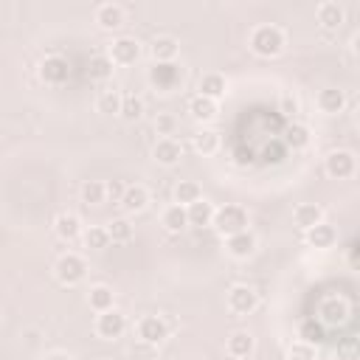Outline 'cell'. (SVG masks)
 <instances>
[{
  "mask_svg": "<svg viewBox=\"0 0 360 360\" xmlns=\"http://www.w3.org/2000/svg\"><path fill=\"white\" fill-rule=\"evenodd\" d=\"M152 155H155L158 163H163V166H174V163L183 158V146H180V141H174V138H158Z\"/></svg>",
  "mask_w": 360,
  "mask_h": 360,
  "instance_id": "8fae6325",
  "label": "cell"
},
{
  "mask_svg": "<svg viewBox=\"0 0 360 360\" xmlns=\"http://www.w3.org/2000/svg\"><path fill=\"white\" fill-rule=\"evenodd\" d=\"M186 217H188V225H211V219H214V205L205 200V197H200L197 202H191V205H186Z\"/></svg>",
  "mask_w": 360,
  "mask_h": 360,
  "instance_id": "ffe728a7",
  "label": "cell"
},
{
  "mask_svg": "<svg viewBox=\"0 0 360 360\" xmlns=\"http://www.w3.org/2000/svg\"><path fill=\"white\" fill-rule=\"evenodd\" d=\"M287 360H315V343L292 340V346L287 349Z\"/></svg>",
  "mask_w": 360,
  "mask_h": 360,
  "instance_id": "d590c367",
  "label": "cell"
},
{
  "mask_svg": "<svg viewBox=\"0 0 360 360\" xmlns=\"http://www.w3.org/2000/svg\"><path fill=\"white\" fill-rule=\"evenodd\" d=\"M259 307V292L248 284H233L228 290V309L233 315H250Z\"/></svg>",
  "mask_w": 360,
  "mask_h": 360,
  "instance_id": "277c9868",
  "label": "cell"
},
{
  "mask_svg": "<svg viewBox=\"0 0 360 360\" xmlns=\"http://www.w3.org/2000/svg\"><path fill=\"white\" fill-rule=\"evenodd\" d=\"M149 82H152L158 90L169 93V90H177V87H180L183 73H180V68H177L174 62H155V68L149 70Z\"/></svg>",
  "mask_w": 360,
  "mask_h": 360,
  "instance_id": "8992f818",
  "label": "cell"
},
{
  "mask_svg": "<svg viewBox=\"0 0 360 360\" xmlns=\"http://www.w3.org/2000/svg\"><path fill=\"white\" fill-rule=\"evenodd\" d=\"M96 332H98V338H104V340H115V338H121L124 332H127V318L112 307V309H107V312H98V318H96Z\"/></svg>",
  "mask_w": 360,
  "mask_h": 360,
  "instance_id": "ba28073f",
  "label": "cell"
},
{
  "mask_svg": "<svg viewBox=\"0 0 360 360\" xmlns=\"http://www.w3.org/2000/svg\"><path fill=\"white\" fill-rule=\"evenodd\" d=\"M112 70H115V65L110 62V56H107V53H96V56L90 59V65H87V73H90V79H96V82L110 79V76H112Z\"/></svg>",
  "mask_w": 360,
  "mask_h": 360,
  "instance_id": "83f0119b",
  "label": "cell"
},
{
  "mask_svg": "<svg viewBox=\"0 0 360 360\" xmlns=\"http://www.w3.org/2000/svg\"><path fill=\"white\" fill-rule=\"evenodd\" d=\"M53 231H56L59 239L73 242V239L82 236V219H79L73 211H62V214H56V219H53Z\"/></svg>",
  "mask_w": 360,
  "mask_h": 360,
  "instance_id": "30bf717a",
  "label": "cell"
},
{
  "mask_svg": "<svg viewBox=\"0 0 360 360\" xmlns=\"http://www.w3.org/2000/svg\"><path fill=\"white\" fill-rule=\"evenodd\" d=\"M177 39L174 37H169V34H163V37H155L152 39V56H155V62H174V56H177Z\"/></svg>",
  "mask_w": 360,
  "mask_h": 360,
  "instance_id": "7402d4cb",
  "label": "cell"
},
{
  "mask_svg": "<svg viewBox=\"0 0 360 360\" xmlns=\"http://www.w3.org/2000/svg\"><path fill=\"white\" fill-rule=\"evenodd\" d=\"M281 48H284V31L278 25H256L250 31V51L256 56L270 59V56H278Z\"/></svg>",
  "mask_w": 360,
  "mask_h": 360,
  "instance_id": "6da1fadb",
  "label": "cell"
},
{
  "mask_svg": "<svg viewBox=\"0 0 360 360\" xmlns=\"http://www.w3.org/2000/svg\"><path fill=\"white\" fill-rule=\"evenodd\" d=\"M118 115H124L127 121H138V118L143 115V101H141L135 93L121 96V112H118Z\"/></svg>",
  "mask_w": 360,
  "mask_h": 360,
  "instance_id": "1f68e13d",
  "label": "cell"
},
{
  "mask_svg": "<svg viewBox=\"0 0 360 360\" xmlns=\"http://www.w3.org/2000/svg\"><path fill=\"white\" fill-rule=\"evenodd\" d=\"M338 360H357V343H354V340H346V343L338 349Z\"/></svg>",
  "mask_w": 360,
  "mask_h": 360,
  "instance_id": "ab89813d",
  "label": "cell"
},
{
  "mask_svg": "<svg viewBox=\"0 0 360 360\" xmlns=\"http://www.w3.org/2000/svg\"><path fill=\"white\" fill-rule=\"evenodd\" d=\"M155 129H158V135L172 138V132L177 129V118H174L172 112H160V115L155 118Z\"/></svg>",
  "mask_w": 360,
  "mask_h": 360,
  "instance_id": "8d00e7d4",
  "label": "cell"
},
{
  "mask_svg": "<svg viewBox=\"0 0 360 360\" xmlns=\"http://www.w3.org/2000/svg\"><path fill=\"white\" fill-rule=\"evenodd\" d=\"M146 202H149V191H146L141 183H135V186H127V188H124V197H121L118 205H121L127 214H138V211L146 208Z\"/></svg>",
  "mask_w": 360,
  "mask_h": 360,
  "instance_id": "2e32d148",
  "label": "cell"
},
{
  "mask_svg": "<svg viewBox=\"0 0 360 360\" xmlns=\"http://www.w3.org/2000/svg\"><path fill=\"white\" fill-rule=\"evenodd\" d=\"M160 222H163V228L169 231V233H180L186 225H188V217H186V208L183 205H169L166 211H163V217H160Z\"/></svg>",
  "mask_w": 360,
  "mask_h": 360,
  "instance_id": "d4e9b609",
  "label": "cell"
},
{
  "mask_svg": "<svg viewBox=\"0 0 360 360\" xmlns=\"http://www.w3.org/2000/svg\"><path fill=\"white\" fill-rule=\"evenodd\" d=\"M225 248H228L231 256L248 259V256H253V250H256V236H253L250 231H239V233H233V236L225 239Z\"/></svg>",
  "mask_w": 360,
  "mask_h": 360,
  "instance_id": "7c38bea8",
  "label": "cell"
},
{
  "mask_svg": "<svg viewBox=\"0 0 360 360\" xmlns=\"http://www.w3.org/2000/svg\"><path fill=\"white\" fill-rule=\"evenodd\" d=\"M315 104H318L321 112L335 115V112H340V110L346 107V96H343V90H338V87H323V90L315 96Z\"/></svg>",
  "mask_w": 360,
  "mask_h": 360,
  "instance_id": "9a60e30c",
  "label": "cell"
},
{
  "mask_svg": "<svg viewBox=\"0 0 360 360\" xmlns=\"http://www.w3.org/2000/svg\"><path fill=\"white\" fill-rule=\"evenodd\" d=\"M96 22L104 28V31H115L124 25V8L118 3H101L96 8Z\"/></svg>",
  "mask_w": 360,
  "mask_h": 360,
  "instance_id": "5bb4252c",
  "label": "cell"
},
{
  "mask_svg": "<svg viewBox=\"0 0 360 360\" xmlns=\"http://www.w3.org/2000/svg\"><path fill=\"white\" fill-rule=\"evenodd\" d=\"M287 143H290L292 149L309 146V129H307L304 124H290V127H287Z\"/></svg>",
  "mask_w": 360,
  "mask_h": 360,
  "instance_id": "e575fe53",
  "label": "cell"
},
{
  "mask_svg": "<svg viewBox=\"0 0 360 360\" xmlns=\"http://www.w3.org/2000/svg\"><path fill=\"white\" fill-rule=\"evenodd\" d=\"M292 219H295V225H298L301 231H309L312 225L323 222V208L315 205V202H301V205H295Z\"/></svg>",
  "mask_w": 360,
  "mask_h": 360,
  "instance_id": "e0dca14e",
  "label": "cell"
},
{
  "mask_svg": "<svg viewBox=\"0 0 360 360\" xmlns=\"http://www.w3.org/2000/svg\"><path fill=\"white\" fill-rule=\"evenodd\" d=\"M304 233H307V242H309L312 248H332L335 239H338V231H335L332 225H326V222H318V225H312V228L304 231Z\"/></svg>",
  "mask_w": 360,
  "mask_h": 360,
  "instance_id": "44dd1931",
  "label": "cell"
},
{
  "mask_svg": "<svg viewBox=\"0 0 360 360\" xmlns=\"http://www.w3.org/2000/svg\"><path fill=\"white\" fill-rule=\"evenodd\" d=\"M96 110L104 115H115L121 112V93L118 90H101L96 98Z\"/></svg>",
  "mask_w": 360,
  "mask_h": 360,
  "instance_id": "f546056e",
  "label": "cell"
},
{
  "mask_svg": "<svg viewBox=\"0 0 360 360\" xmlns=\"http://www.w3.org/2000/svg\"><path fill=\"white\" fill-rule=\"evenodd\" d=\"M124 183L121 180H107L104 183V200H112V202H121V197H124Z\"/></svg>",
  "mask_w": 360,
  "mask_h": 360,
  "instance_id": "74e56055",
  "label": "cell"
},
{
  "mask_svg": "<svg viewBox=\"0 0 360 360\" xmlns=\"http://www.w3.org/2000/svg\"><path fill=\"white\" fill-rule=\"evenodd\" d=\"M200 96L217 101L219 96H225V76L222 73H205L200 76Z\"/></svg>",
  "mask_w": 360,
  "mask_h": 360,
  "instance_id": "cb8c5ba5",
  "label": "cell"
},
{
  "mask_svg": "<svg viewBox=\"0 0 360 360\" xmlns=\"http://www.w3.org/2000/svg\"><path fill=\"white\" fill-rule=\"evenodd\" d=\"M82 239H84V245L93 248V250H104V248L110 245L107 228H87V231H82Z\"/></svg>",
  "mask_w": 360,
  "mask_h": 360,
  "instance_id": "836d02e7",
  "label": "cell"
},
{
  "mask_svg": "<svg viewBox=\"0 0 360 360\" xmlns=\"http://www.w3.org/2000/svg\"><path fill=\"white\" fill-rule=\"evenodd\" d=\"M87 304H90L93 312H107V309H112L115 295H112V290H110L107 284H96V287L90 290V295H87Z\"/></svg>",
  "mask_w": 360,
  "mask_h": 360,
  "instance_id": "603a6c76",
  "label": "cell"
},
{
  "mask_svg": "<svg viewBox=\"0 0 360 360\" xmlns=\"http://www.w3.org/2000/svg\"><path fill=\"white\" fill-rule=\"evenodd\" d=\"M253 346H256V340H253L250 332H233V335L228 338V343H225V352H228L233 360H248V357L253 354Z\"/></svg>",
  "mask_w": 360,
  "mask_h": 360,
  "instance_id": "4fadbf2b",
  "label": "cell"
},
{
  "mask_svg": "<svg viewBox=\"0 0 360 360\" xmlns=\"http://www.w3.org/2000/svg\"><path fill=\"white\" fill-rule=\"evenodd\" d=\"M281 112H287V115H295L298 112V98L295 96H281Z\"/></svg>",
  "mask_w": 360,
  "mask_h": 360,
  "instance_id": "60d3db41",
  "label": "cell"
},
{
  "mask_svg": "<svg viewBox=\"0 0 360 360\" xmlns=\"http://www.w3.org/2000/svg\"><path fill=\"white\" fill-rule=\"evenodd\" d=\"M211 225L217 228V233H222V236L228 239V236H233V233H239V231H248V211H245L242 205L228 202V205H222V208H214Z\"/></svg>",
  "mask_w": 360,
  "mask_h": 360,
  "instance_id": "7a4b0ae2",
  "label": "cell"
},
{
  "mask_svg": "<svg viewBox=\"0 0 360 360\" xmlns=\"http://www.w3.org/2000/svg\"><path fill=\"white\" fill-rule=\"evenodd\" d=\"M318 22L323 25V28H340V22H343V8L338 6V3H321L318 6Z\"/></svg>",
  "mask_w": 360,
  "mask_h": 360,
  "instance_id": "4316f807",
  "label": "cell"
},
{
  "mask_svg": "<svg viewBox=\"0 0 360 360\" xmlns=\"http://www.w3.org/2000/svg\"><path fill=\"white\" fill-rule=\"evenodd\" d=\"M84 273H87V264H84V259L76 256V253H65V256H59L56 264H53V276H56V281L65 284V287L79 284V281L84 278Z\"/></svg>",
  "mask_w": 360,
  "mask_h": 360,
  "instance_id": "3957f363",
  "label": "cell"
},
{
  "mask_svg": "<svg viewBox=\"0 0 360 360\" xmlns=\"http://www.w3.org/2000/svg\"><path fill=\"white\" fill-rule=\"evenodd\" d=\"M138 338L149 346H160L169 338V323L160 315H143L138 321Z\"/></svg>",
  "mask_w": 360,
  "mask_h": 360,
  "instance_id": "52a82bcc",
  "label": "cell"
},
{
  "mask_svg": "<svg viewBox=\"0 0 360 360\" xmlns=\"http://www.w3.org/2000/svg\"><path fill=\"white\" fill-rule=\"evenodd\" d=\"M104 228H107L110 242H129V239H132V225H129V219H127V217H118V219L107 222Z\"/></svg>",
  "mask_w": 360,
  "mask_h": 360,
  "instance_id": "4dcf8cb0",
  "label": "cell"
},
{
  "mask_svg": "<svg viewBox=\"0 0 360 360\" xmlns=\"http://www.w3.org/2000/svg\"><path fill=\"white\" fill-rule=\"evenodd\" d=\"M155 352H158V346H149V343H135L132 349H129V354L135 357V360H152L155 357Z\"/></svg>",
  "mask_w": 360,
  "mask_h": 360,
  "instance_id": "f35d334b",
  "label": "cell"
},
{
  "mask_svg": "<svg viewBox=\"0 0 360 360\" xmlns=\"http://www.w3.org/2000/svg\"><path fill=\"white\" fill-rule=\"evenodd\" d=\"M0 321H3V318H0Z\"/></svg>",
  "mask_w": 360,
  "mask_h": 360,
  "instance_id": "7bdbcfd3",
  "label": "cell"
},
{
  "mask_svg": "<svg viewBox=\"0 0 360 360\" xmlns=\"http://www.w3.org/2000/svg\"><path fill=\"white\" fill-rule=\"evenodd\" d=\"M191 146L200 155H214L219 149V135L214 129H200V132L191 135Z\"/></svg>",
  "mask_w": 360,
  "mask_h": 360,
  "instance_id": "484cf974",
  "label": "cell"
},
{
  "mask_svg": "<svg viewBox=\"0 0 360 360\" xmlns=\"http://www.w3.org/2000/svg\"><path fill=\"white\" fill-rule=\"evenodd\" d=\"M188 112H191V118L200 121V124L214 121V118H217V101H211V98H205V96L197 93V96L188 98Z\"/></svg>",
  "mask_w": 360,
  "mask_h": 360,
  "instance_id": "ac0fdd59",
  "label": "cell"
},
{
  "mask_svg": "<svg viewBox=\"0 0 360 360\" xmlns=\"http://www.w3.org/2000/svg\"><path fill=\"white\" fill-rule=\"evenodd\" d=\"M82 202L87 205H101L104 202V183L101 180H87L82 186Z\"/></svg>",
  "mask_w": 360,
  "mask_h": 360,
  "instance_id": "d6a6232c",
  "label": "cell"
},
{
  "mask_svg": "<svg viewBox=\"0 0 360 360\" xmlns=\"http://www.w3.org/2000/svg\"><path fill=\"white\" fill-rule=\"evenodd\" d=\"M45 360H70V357H65V354H48Z\"/></svg>",
  "mask_w": 360,
  "mask_h": 360,
  "instance_id": "b9f144b4",
  "label": "cell"
},
{
  "mask_svg": "<svg viewBox=\"0 0 360 360\" xmlns=\"http://www.w3.org/2000/svg\"><path fill=\"white\" fill-rule=\"evenodd\" d=\"M202 197V191H200V186L194 183V180H180L177 183V188H174V202L177 205H191V202H197Z\"/></svg>",
  "mask_w": 360,
  "mask_h": 360,
  "instance_id": "f1b7e54d",
  "label": "cell"
},
{
  "mask_svg": "<svg viewBox=\"0 0 360 360\" xmlns=\"http://www.w3.org/2000/svg\"><path fill=\"white\" fill-rule=\"evenodd\" d=\"M107 56H110L112 65L127 68V65H135V62L141 59V45H138V39H132V37H118V39H112Z\"/></svg>",
  "mask_w": 360,
  "mask_h": 360,
  "instance_id": "5b68a950",
  "label": "cell"
},
{
  "mask_svg": "<svg viewBox=\"0 0 360 360\" xmlns=\"http://www.w3.org/2000/svg\"><path fill=\"white\" fill-rule=\"evenodd\" d=\"M39 76H42L45 82H51V84H59V82L68 79V62H65L62 56H48V59L42 62V68H39Z\"/></svg>",
  "mask_w": 360,
  "mask_h": 360,
  "instance_id": "d6986e66",
  "label": "cell"
},
{
  "mask_svg": "<svg viewBox=\"0 0 360 360\" xmlns=\"http://www.w3.org/2000/svg\"><path fill=\"white\" fill-rule=\"evenodd\" d=\"M323 166H326V174H329V177L343 180V177H352V174H354L357 160H354L352 152H346V149H335V152L326 155V163H323Z\"/></svg>",
  "mask_w": 360,
  "mask_h": 360,
  "instance_id": "9c48e42d",
  "label": "cell"
}]
</instances>
